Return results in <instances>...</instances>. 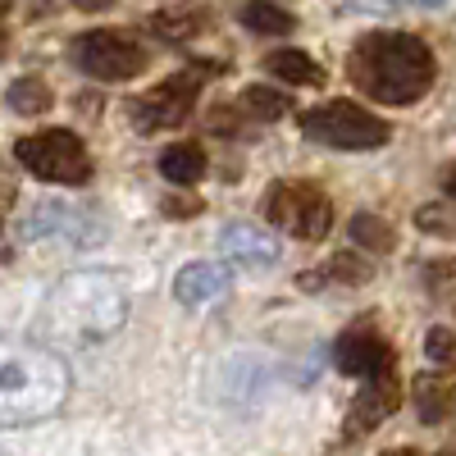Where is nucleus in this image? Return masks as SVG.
Masks as SVG:
<instances>
[{
	"instance_id": "1",
	"label": "nucleus",
	"mask_w": 456,
	"mask_h": 456,
	"mask_svg": "<svg viewBox=\"0 0 456 456\" xmlns=\"http://www.w3.org/2000/svg\"><path fill=\"white\" fill-rule=\"evenodd\" d=\"M128 320V292L105 270H78L55 283L42 306V333L64 347H92L105 342Z\"/></svg>"
},
{
	"instance_id": "18",
	"label": "nucleus",
	"mask_w": 456,
	"mask_h": 456,
	"mask_svg": "<svg viewBox=\"0 0 456 456\" xmlns=\"http://www.w3.org/2000/svg\"><path fill=\"white\" fill-rule=\"evenodd\" d=\"M5 101H10L14 114H46L55 96H51V87H46L42 78H19V83L5 92Z\"/></svg>"
},
{
	"instance_id": "25",
	"label": "nucleus",
	"mask_w": 456,
	"mask_h": 456,
	"mask_svg": "<svg viewBox=\"0 0 456 456\" xmlns=\"http://www.w3.org/2000/svg\"><path fill=\"white\" fill-rule=\"evenodd\" d=\"M187 210H201V201H165V215H187Z\"/></svg>"
},
{
	"instance_id": "27",
	"label": "nucleus",
	"mask_w": 456,
	"mask_h": 456,
	"mask_svg": "<svg viewBox=\"0 0 456 456\" xmlns=\"http://www.w3.org/2000/svg\"><path fill=\"white\" fill-rule=\"evenodd\" d=\"M0 55H5V28H0Z\"/></svg>"
},
{
	"instance_id": "20",
	"label": "nucleus",
	"mask_w": 456,
	"mask_h": 456,
	"mask_svg": "<svg viewBox=\"0 0 456 456\" xmlns=\"http://www.w3.org/2000/svg\"><path fill=\"white\" fill-rule=\"evenodd\" d=\"M242 23H247L251 32H260V37H288L297 19H292L288 10H279V5H247V10H242Z\"/></svg>"
},
{
	"instance_id": "11",
	"label": "nucleus",
	"mask_w": 456,
	"mask_h": 456,
	"mask_svg": "<svg viewBox=\"0 0 456 456\" xmlns=\"http://www.w3.org/2000/svg\"><path fill=\"white\" fill-rule=\"evenodd\" d=\"M219 251L228 260H238L242 270H270V265L279 260V242L270 233H260L256 224H224Z\"/></svg>"
},
{
	"instance_id": "14",
	"label": "nucleus",
	"mask_w": 456,
	"mask_h": 456,
	"mask_svg": "<svg viewBox=\"0 0 456 456\" xmlns=\"http://www.w3.org/2000/svg\"><path fill=\"white\" fill-rule=\"evenodd\" d=\"M83 210H73V206H60V201H42L32 210V219L23 224V233L28 238H51V233H64L69 242H92L83 233Z\"/></svg>"
},
{
	"instance_id": "29",
	"label": "nucleus",
	"mask_w": 456,
	"mask_h": 456,
	"mask_svg": "<svg viewBox=\"0 0 456 456\" xmlns=\"http://www.w3.org/2000/svg\"><path fill=\"white\" fill-rule=\"evenodd\" d=\"M438 456H456V452H438Z\"/></svg>"
},
{
	"instance_id": "6",
	"label": "nucleus",
	"mask_w": 456,
	"mask_h": 456,
	"mask_svg": "<svg viewBox=\"0 0 456 456\" xmlns=\"http://www.w3.org/2000/svg\"><path fill=\"white\" fill-rule=\"evenodd\" d=\"M265 215H270L283 233L301 238V242H320L329 238L333 228V201L320 183H306V178H288V183H274L270 197H265Z\"/></svg>"
},
{
	"instance_id": "12",
	"label": "nucleus",
	"mask_w": 456,
	"mask_h": 456,
	"mask_svg": "<svg viewBox=\"0 0 456 456\" xmlns=\"http://www.w3.org/2000/svg\"><path fill=\"white\" fill-rule=\"evenodd\" d=\"M224 292H228L224 265H187V270H178V279H174V297L183 301V306H210V301H219Z\"/></svg>"
},
{
	"instance_id": "22",
	"label": "nucleus",
	"mask_w": 456,
	"mask_h": 456,
	"mask_svg": "<svg viewBox=\"0 0 456 456\" xmlns=\"http://www.w3.org/2000/svg\"><path fill=\"white\" fill-rule=\"evenodd\" d=\"M425 356L438 370H456V329H429L425 333Z\"/></svg>"
},
{
	"instance_id": "3",
	"label": "nucleus",
	"mask_w": 456,
	"mask_h": 456,
	"mask_svg": "<svg viewBox=\"0 0 456 456\" xmlns=\"http://www.w3.org/2000/svg\"><path fill=\"white\" fill-rule=\"evenodd\" d=\"M69 397L64 361L28 338H0V429L51 420Z\"/></svg>"
},
{
	"instance_id": "17",
	"label": "nucleus",
	"mask_w": 456,
	"mask_h": 456,
	"mask_svg": "<svg viewBox=\"0 0 456 456\" xmlns=\"http://www.w3.org/2000/svg\"><path fill=\"white\" fill-rule=\"evenodd\" d=\"M265 69L279 73V78L292 83V87H324V69L306 51H274L270 60H265Z\"/></svg>"
},
{
	"instance_id": "23",
	"label": "nucleus",
	"mask_w": 456,
	"mask_h": 456,
	"mask_svg": "<svg viewBox=\"0 0 456 456\" xmlns=\"http://www.w3.org/2000/svg\"><path fill=\"white\" fill-rule=\"evenodd\" d=\"M415 224L425 228V233H443V238H456V219L443 210V206H420V215H415Z\"/></svg>"
},
{
	"instance_id": "4",
	"label": "nucleus",
	"mask_w": 456,
	"mask_h": 456,
	"mask_svg": "<svg viewBox=\"0 0 456 456\" xmlns=\"http://www.w3.org/2000/svg\"><path fill=\"white\" fill-rule=\"evenodd\" d=\"M301 133L329 151H379L393 137V128L379 114L361 110L356 101H329V105L306 110L301 114Z\"/></svg>"
},
{
	"instance_id": "9",
	"label": "nucleus",
	"mask_w": 456,
	"mask_h": 456,
	"mask_svg": "<svg viewBox=\"0 0 456 456\" xmlns=\"http://www.w3.org/2000/svg\"><path fill=\"white\" fill-rule=\"evenodd\" d=\"M333 361H338V370L342 374H352V379H384V374H397L393 365H397V356H393V347L384 338H379L365 320L361 324H352L347 333L338 338V347H333Z\"/></svg>"
},
{
	"instance_id": "13",
	"label": "nucleus",
	"mask_w": 456,
	"mask_h": 456,
	"mask_svg": "<svg viewBox=\"0 0 456 456\" xmlns=\"http://www.w3.org/2000/svg\"><path fill=\"white\" fill-rule=\"evenodd\" d=\"M411 402H415V415H420L425 425H438L452 415L456 406V379L447 374H415V384H411Z\"/></svg>"
},
{
	"instance_id": "10",
	"label": "nucleus",
	"mask_w": 456,
	"mask_h": 456,
	"mask_svg": "<svg viewBox=\"0 0 456 456\" xmlns=\"http://www.w3.org/2000/svg\"><path fill=\"white\" fill-rule=\"evenodd\" d=\"M397 406H402V384H397V374L370 379V384L361 388V397L352 402V411H347V425H342V438L356 443L361 434H370V429L384 425Z\"/></svg>"
},
{
	"instance_id": "7",
	"label": "nucleus",
	"mask_w": 456,
	"mask_h": 456,
	"mask_svg": "<svg viewBox=\"0 0 456 456\" xmlns=\"http://www.w3.org/2000/svg\"><path fill=\"white\" fill-rule=\"evenodd\" d=\"M73 60L83 73H92L96 83H128L146 69V46L133 32H114V28H92L73 42Z\"/></svg>"
},
{
	"instance_id": "19",
	"label": "nucleus",
	"mask_w": 456,
	"mask_h": 456,
	"mask_svg": "<svg viewBox=\"0 0 456 456\" xmlns=\"http://www.w3.org/2000/svg\"><path fill=\"white\" fill-rule=\"evenodd\" d=\"M242 105H247L251 119H260V124H274V119H283V114L292 110V101L283 92H270V87H247Z\"/></svg>"
},
{
	"instance_id": "24",
	"label": "nucleus",
	"mask_w": 456,
	"mask_h": 456,
	"mask_svg": "<svg viewBox=\"0 0 456 456\" xmlns=\"http://www.w3.org/2000/svg\"><path fill=\"white\" fill-rule=\"evenodd\" d=\"M329 274H333V279H356V283H361V279H370L374 270H370L365 260H356V256H338V260L329 265Z\"/></svg>"
},
{
	"instance_id": "16",
	"label": "nucleus",
	"mask_w": 456,
	"mask_h": 456,
	"mask_svg": "<svg viewBox=\"0 0 456 456\" xmlns=\"http://www.w3.org/2000/svg\"><path fill=\"white\" fill-rule=\"evenodd\" d=\"M160 174H165L169 183H178V187L201 183V174H206V146H197V142L169 146L165 156H160Z\"/></svg>"
},
{
	"instance_id": "8",
	"label": "nucleus",
	"mask_w": 456,
	"mask_h": 456,
	"mask_svg": "<svg viewBox=\"0 0 456 456\" xmlns=\"http://www.w3.org/2000/svg\"><path fill=\"white\" fill-rule=\"evenodd\" d=\"M201 83H206L201 69H178V73H169L165 83H156L151 92H142V96L128 101L133 124H137L142 133H160V128L187 124V114H192V105H197V96H201Z\"/></svg>"
},
{
	"instance_id": "2",
	"label": "nucleus",
	"mask_w": 456,
	"mask_h": 456,
	"mask_svg": "<svg viewBox=\"0 0 456 456\" xmlns=\"http://www.w3.org/2000/svg\"><path fill=\"white\" fill-rule=\"evenodd\" d=\"M347 78L379 105H411L434 87V55L415 32H370L347 55Z\"/></svg>"
},
{
	"instance_id": "15",
	"label": "nucleus",
	"mask_w": 456,
	"mask_h": 456,
	"mask_svg": "<svg viewBox=\"0 0 456 456\" xmlns=\"http://www.w3.org/2000/svg\"><path fill=\"white\" fill-rule=\"evenodd\" d=\"M210 28V14L206 10H187V5H174V10H156L151 14V32H160L165 42L183 46V42H197V37Z\"/></svg>"
},
{
	"instance_id": "26",
	"label": "nucleus",
	"mask_w": 456,
	"mask_h": 456,
	"mask_svg": "<svg viewBox=\"0 0 456 456\" xmlns=\"http://www.w3.org/2000/svg\"><path fill=\"white\" fill-rule=\"evenodd\" d=\"M447 197H452V201H456V165H452V169H447Z\"/></svg>"
},
{
	"instance_id": "21",
	"label": "nucleus",
	"mask_w": 456,
	"mask_h": 456,
	"mask_svg": "<svg viewBox=\"0 0 456 456\" xmlns=\"http://www.w3.org/2000/svg\"><path fill=\"white\" fill-rule=\"evenodd\" d=\"M352 238H356L361 247H370V251H393V242H397V233L388 228V219H379V215H370V210H361V215L352 219Z\"/></svg>"
},
{
	"instance_id": "5",
	"label": "nucleus",
	"mask_w": 456,
	"mask_h": 456,
	"mask_svg": "<svg viewBox=\"0 0 456 456\" xmlns=\"http://www.w3.org/2000/svg\"><path fill=\"white\" fill-rule=\"evenodd\" d=\"M14 156L28 174H37L42 183H60V187H83L92 178V156L87 146L64 133V128H46V133H32L14 146Z\"/></svg>"
},
{
	"instance_id": "28",
	"label": "nucleus",
	"mask_w": 456,
	"mask_h": 456,
	"mask_svg": "<svg viewBox=\"0 0 456 456\" xmlns=\"http://www.w3.org/2000/svg\"><path fill=\"white\" fill-rule=\"evenodd\" d=\"M388 456H415V452H388Z\"/></svg>"
}]
</instances>
